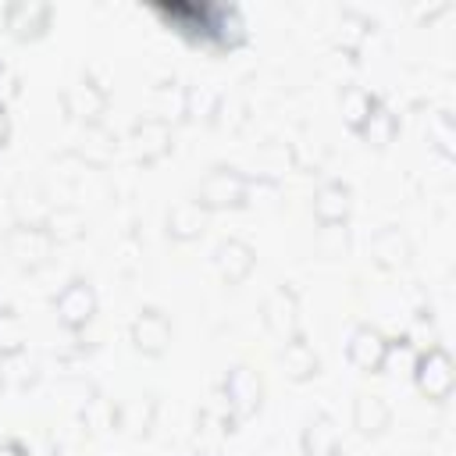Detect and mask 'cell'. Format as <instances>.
<instances>
[{
	"label": "cell",
	"mask_w": 456,
	"mask_h": 456,
	"mask_svg": "<svg viewBox=\"0 0 456 456\" xmlns=\"http://www.w3.org/2000/svg\"><path fill=\"white\" fill-rule=\"evenodd\" d=\"M153 14H160L175 32H182L192 43L214 46V50H232L242 43L246 25L242 14L232 4H207V0H157L150 4Z\"/></svg>",
	"instance_id": "cell-1"
},
{
	"label": "cell",
	"mask_w": 456,
	"mask_h": 456,
	"mask_svg": "<svg viewBox=\"0 0 456 456\" xmlns=\"http://www.w3.org/2000/svg\"><path fill=\"white\" fill-rule=\"evenodd\" d=\"M249 192V178L239 175L235 167H214L196 192V203L203 210H224V207H242Z\"/></svg>",
	"instance_id": "cell-2"
},
{
	"label": "cell",
	"mask_w": 456,
	"mask_h": 456,
	"mask_svg": "<svg viewBox=\"0 0 456 456\" xmlns=\"http://www.w3.org/2000/svg\"><path fill=\"white\" fill-rule=\"evenodd\" d=\"M413 378H417V388L428 395V399H445L452 392V360L442 346H431L428 353L417 356L413 363Z\"/></svg>",
	"instance_id": "cell-3"
},
{
	"label": "cell",
	"mask_w": 456,
	"mask_h": 456,
	"mask_svg": "<svg viewBox=\"0 0 456 456\" xmlns=\"http://www.w3.org/2000/svg\"><path fill=\"white\" fill-rule=\"evenodd\" d=\"M224 403H228V413H232V424L246 420L260 406V378L242 363L232 367L224 374Z\"/></svg>",
	"instance_id": "cell-4"
},
{
	"label": "cell",
	"mask_w": 456,
	"mask_h": 456,
	"mask_svg": "<svg viewBox=\"0 0 456 456\" xmlns=\"http://www.w3.org/2000/svg\"><path fill=\"white\" fill-rule=\"evenodd\" d=\"M385 353H388V338L378 328H370V324L353 328V335L346 342V356H349L353 367H360V370H381L385 367Z\"/></svg>",
	"instance_id": "cell-5"
},
{
	"label": "cell",
	"mask_w": 456,
	"mask_h": 456,
	"mask_svg": "<svg viewBox=\"0 0 456 456\" xmlns=\"http://www.w3.org/2000/svg\"><path fill=\"white\" fill-rule=\"evenodd\" d=\"M264 324H267V331H271V335H278V338H285V342L299 338L296 296H292L285 285H281V289H274V292L264 299Z\"/></svg>",
	"instance_id": "cell-6"
},
{
	"label": "cell",
	"mask_w": 456,
	"mask_h": 456,
	"mask_svg": "<svg viewBox=\"0 0 456 456\" xmlns=\"http://www.w3.org/2000/svg\"><path fill=\"white\" fill-rule=\"evenodd\" d=\"M53 306H57V321L64 328H82L93 317V310H96V296H93V289L82 278H75V281L64 285V292L57 296Z\"/></svg>",
	"instance_id": "cell-7"
},
{
	"label": "cell",
	"mask_w": 456,
	"mask_h": 456,
	"mask_svg": "<svg viewBox=\"0 0 456 456\" xmlns=\"http://www.w3.org/2000/svg\"><path fill=\"white\" fill-rule=\"evenodd\" d=\"M7 246H11V256L21 267H39L50 256V235L39 224H18L7 235Z\"/></svg>",
	"instance_id": "cell-8"
},
{
	"label": "cell",
	"mask_w": 456,
	"mask_h": 456,
	"mask_svg": "<svg viewBox=\"0 0 456 456\" xmlns=\"http://www.w3.org/2000/svg\"><path fill=\"white\" fill-rule=\"evenodd\" d=\"M167 338H171L167 317H164L160 310H153V306H150V310H139V317L132 321V342H135V349L157 356V353H164Z\"/></svg>",
	"instance_id": "cell-9"
},
{
	"label": "cell",
	"mask_w": 456,
	"mask_h": 456,
	"mask_svg": "<svg viewBox=\"0 0 456 456\" xmlns=\"http://www.w3.org/2000/svg\"><path fill=\"white\" fill-rule=\"evenodd\" d=\"M214 264H217V274L235 285L242 281L249 271H253V249L242 242V239H224L217 249H214Z\"/></svg>",
	"instance_id": "cell-10"
},
{
	"label": "cell",
	"mask_w": 456,
	"mask_h": 456,
	"mask_svg": "<svg viewBox=\"0 0 456 456\" xmlns=\"http://www.w3.org/2000/svg\"><path fill=\"white\" fill-rule=\"evenodd\" d=\"M4 18H7V28L14 36L28 39V36H39L43 32V25L50 18V7L43 0H14V4H7Z\"/></svg>",
	"instance_id": "cell-11"
},
{
	"label": "cell",
	"mask_w": 456,
	"mask_h": 456,
	"mask_svg": "<svg viewBox=\"0 0 456 456\" xmlns=\"http://www.w3.org/2000/svg\"><path fill=\"white\" fill-rule=\"evenodd\" d=\"M314 214L321 224H338L349 214V189L342 182H324L314 192Z\"/></svg>",
	"instance_id": "cell-12"
},
{
	"label": "cell",
	"mask_w": 456,
	"mask_h": 456,
	"mask_svg": "<svg viewBox=\"0 0 456 456\" xmlns=\"http://www.w3.org/2000/svg\"><path fill=\"white\" fill-rule=\"evenodd\" d=\"M132 142H135V157L139 160H157L171 142V128L164 121H157V118H146V121L135 125Z\"/></svg>",
	"instance_id": "cell-13"
},
{
	"label": "cell",
	"mask_w": 456,
	"mask_h": 456,
	"mask_svg": "<svg viewBox=\"0 0 456 456\" xmlns=\"http://www.w3.org/2000/svg\"><path fill=\"white\" fill-rule=\"evenodd\" d=\"M103 93L93 86V82H78V86H71L68 93H64V107H68V114H75V118H82V121H93L100 110H103Z\"/></svg>",
	"instance_id": "cell-14"
},
{
	"label": "cell",
	"mask_w": 456,
	"mask_h": 456,
	"mask_svg": "<svg viewBox=\"0 0 456 456\" xmlns=\"http://www.w3.org/2000/svg\"><path fill=\"white\" fill-rule=\"evenodd\" d=\"M360 135H363L370 146H388V142H392V135H395V118H392V110H388L381 100L370 103V114L363 118Z\"/></svg>",
	"instance_id": "cell-15"
},
{
	"label": "cell",
	"mask_w": 456,
	"mask_h": 456,
	"mask_svg": "<svg viewBox=\"0 0 456 456\" xmlns=\"http://www.w3.org/2000/svg\"><path fill=\"white\" fill-rule=\"evenodd\" d=\"M353 420L363 435H378L385 424H388V406L381 395H360L356 406H353Z\"/></svg>",
	"instance_id": "cell-16"
},
{
	"label": "cell",
	"mask_w": 456,
	"mask_h": 456,
	"mask_svg": "<svg viewBox=\"0 0 456 456\" xmlns=\"http://www.w3.org/2000/svg\"><path fill=\"white\" fill-rule=\"evenodd\" d=\"M303 449H306V456H335L338 452V435L328 417L310 420V428L303 431Z\"/></svg>",
	"instance_id": "cell-17"
},
{
	"label": "cell",
	"mask_w": 456,
	"mask_h": 456,
	"mask_svg": "<svg viewBox=\"0 0 456 456\" xmlns=\"http://www.w3.org/2000/svg\"><path fill=\"white\" fill-rule=\"evenodd\" d=\"M185 100H189V93L178 82L157 86V93H153V114H157V121L167 125V118H182L185 114Z\"/></svg>",
	"instance_id": "cell-18"
},
{
	"label": "cell",
	"mask_w": 456,
	"mask_h": 456,
	"mask_svg": "<svg viewBox=\"0 0 456 456\" xmlns=\"http://www.w3.org/2000/svg\"><path fill=\"white\" fill-rule=\"evenodd\" d=\"M203 228V207L192 200V203H178L171 214H167V232L175 239H192L196 232Z\"/></svg>",
	"instance_id": "cell-19"
},
{
	"label": "cell",
	"mask_w": 456,
	"mask_h": 456,
	"mask_svg": "<svg viewBox=\"0 0 456 456\" xmlns=\"http://www.w3.org/2000/svg\"><path fill=\"white\" fill-rule=\"evenodd\" d=\"M370 103H374V96H370L367 89H360V86H349V89L342 93V118H346V125L360 132L363 118L370 114Z\"/></svg>",
	"instance_id": "cell-20"
},
{
	"label": "cell",
	"mask_w": 456,
	"mask_h": 456,
	"mask_svg": "<svg viewBox=\"0 0 456 456\" xmlns=\"http://www.w3.org/2000/svg\"><path fill=\"white\" fill-rule=\"evenodd\" d=\"M285 367L292 378H310L317 370V356L310 353V346L303 338H292V342H285Z\"/></svg>",
	"instance_id": "cell-21"
},
{
	"label": "cell",
	"mask_w": 456,
	"mask_h": 456,
	"mask_svg": "<svg viewBox=\"0 0 456 456\" xmlns=\"http://www.w3.org/2000/svg\"><path fill=\"white\" fill-rule=\"evenodd\" d=\"M431 135L438 139L442 153H452V121H449V114H445V110H438V114H435V128H431Z\"/></svg>",
	"instance_id": "cell-22"
},
{
	"label": "cell",
	"mask_w": 456,
	"mask_h": 456,
	"mask_svg": "<svg viewBox=\"0 0 456 456\" xmlns=\"http://www.w3.org/2000/svg\"><path fill=\"white\" fill-rule=\"evenodd\" d=\"M14 93H18V75H14V68H11L7 61H0V107H4Z\"/></svg>",
	"instance_id": "cell-23"
},
{
	"label": "cell",
	"mask_w": 456,
	"mask_h": 456,
	"mask_svg": "<svg viewBox=\"0 0 456 456\" xmlns=\"http://www.w3.org/2000/svg\"><path fill=\"white\" fill-rule=\"evenodd\" d=\"M0 456H28V449L18 438H7V442H0Z\"/></svg>",
	"instance_id": "cell-24"
},
{
	"label": "cell",
	"mask_w": 456,
	"mask_h": 456,
	"mask_svg": "<svg viewBox=\"0 0 456 456\" xmlns=\"http://www.w3.org/2000/svg\"><path fill=\"white\" fill-rule=\"evenodd\" d=\"M7 135H11V118H7V110L0 107V146L7 142Z\"/></svg>",
	"instance_id": "cell-25"
}]
</instances>
